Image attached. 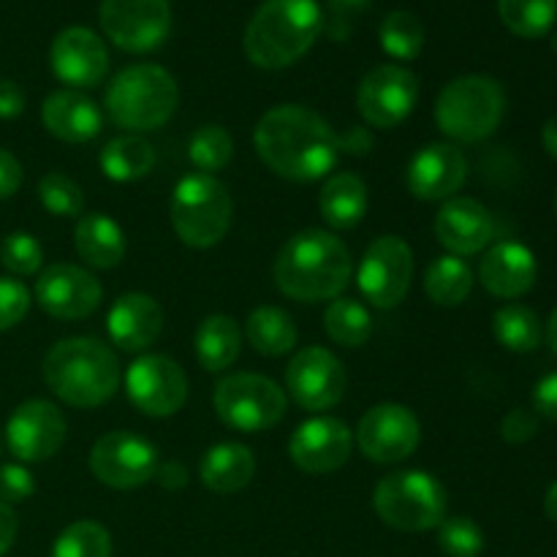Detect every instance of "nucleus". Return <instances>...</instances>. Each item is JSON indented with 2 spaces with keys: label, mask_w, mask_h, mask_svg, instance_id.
I'll use <instances>...</instances> for the list:
<instances>
[{
  "label": "nucleus",
  "mask_w": 557,
  "mask_h": 557,
  "mask_svg": "<svg viewBox=\"0 0 557 557\" xmlns=\"http://www.w3.org/2000/svg\"><path fill=\"white\" fill-rule=\"evenodd\" d=\"M44 250L33 234L27 232H11L9 237L0 243V264L11 272V275H36L41 270Z\"/></svg>",
  "instance_id": "41"
},
{
  "label": "nucleus",
  "mask_w": 557,
  "mask_h": 557,
  "mask_svg": "<svg viewBox=\"0 0 557 557\" xmlns=\"http://www.w3.org/2000/svg\"><path fill=\"white\" fill-rule=\"evenodd\" d=\"M504 25L520 38H542L557 20V0H498Z\"/></svg>",
  "instance_id": "35"
},
{
  "label": "nucleus",
  "mask_w": 557,
  "mask_h": 557,
  "mask_svg": "<svg viewBox=\"0 0 557 557\" xmlns=\"http://www.w3.org/2000/svg\"><path fill=\"white\" fill-rule=\"evenodd\" d=\"M103 177L114 183H136L156 169V147L136 134H123L107 141L98 156Z\"/></svg>",
  "instance_id": "30"
},
{
  "label": "nucleus",
  "mask_w": 557,
  "mask_h": 557,
  "mask_svg": "<svg viewBox=\"0 0 557 557\" xmlns=\"http://www.w3.org/2000/svg\"><path fill=\"white\" fill-rule=\"evenodd\" d=\"M413 277V253L406 239L386 234L373 239L357 270V286L375 308H397Z\"/></svg>",
  "instance_id": "11"
},
{
  "label": "nucleus",
  "mask_w": 557,
  "mask_h": 557,
  "mask_svg": "<svg viewBox=\"0 0 557 557\" xmlns=\"http://www.w3.org/2000/svg\"><path fill=\"white\" fill-rule=\"evenodd\" d=\"M49 63L52 74L74 90L98 87L109 71L107 44L90 27H65L54 36Z\"/></svg>",
  "instance_id": "20"
},
{
  "label": "nucleus",
  "mask_w": 557,
  "mask_h": 557,
  "mask_svg": "<svg viewBox=\"0 0 557 557\" xmlns=\"http://www.w3.org/2000/svg\"><path fill=\"white\" fill-rule=\"evenodd\" d=\"M473 292V270L460 256L444 253L424 270V294L441 308H457Z\"/></svg>",
  "instance_id": "31"
},
{
  "label": "nucleus",
  "mask_w": 557,
  "mask_h": 557,
  "mask_svg": "<svg viewBox=\"0 0 557 557\" xmlns=\"http://www.w3.org/2000/svg\"><path fill=\"white\" fill-rule=\"evenodd\" d=\"M199 476L207 490L218 495L239 493L250 484L256 476V457L245 444H234V441H223L207 449L205 460H201Z\"/></svg>",
  "instance_id": "27"
},
{
  "label": "nucleus",
  "mask_w": 557,
  "mask_h": 557,
  "mask_svg": "<svg viewBox=\"0 0 557 557\" xmlns=\"http://www.w3.org/2000/svg\"><path fill=\"white\" fill-rule=\"evenodd\" d=\"M544 511H547L549 520L557 525V482L547 490V498H544Z\"/></svg>",
  "instance_id": "53"
},
{
  "label": "nucleus",
  "mask_w": 557,
  "mask_h": 557,
  "mask_svg": "<svg viewBox=\"0 0 557 557\" xmlns=\"http://www.w3.org/2000/svg\"><path fill=\"white\" fill-rule=\"evenodd\" d=\"M194 348L201 368L210 373H221L237 362L239 351H243V332L232 315H207L196 330Z\"/></svg>",
  "instance_id": "29"
},
{
  "label": "nucleus",
  "mask_w": 557,
  "mask_h": 557,
  "mask_svg": "<svg viewBox=\"0 0 557 557\" xmlns=\"http://www.w3.org/2000/svg\"><path fill=\"white\" fill-rule=\"evenodd\" d=\"M324 330L337 346L359 348L373 335V319L370 310L357 299H332L324 313Z\"/></svg>",
  "instance_id": "34"
},
{
  "label": "nucleus",
  "mask_w": 557,
  "mask_h": 557,
  "mask_svg": "<svg viewBox=\"0 0 557 557\" xmlns=\"http://www.w3.org/2000/svg\"><path fill=\"white\" fill-rule=\"evenodd\" d=\"M109 337L128 354L147 351L163 330V310L150 294L128 292L117 297L107 315Z\"/></svg>",
  "instance_id": "24"
},
{
  "label": "nucleus",
  "mask_w": 557,
  "mask_h": 557,
  "mask_svg": "<svg viewBox=\"0 0 557 557\" xmlns=\"http://www.w3.org/2000/svg\"><path fill=\"white\" fill-rule=\"evenodd\" d=\"M74 245L79 259L96 270H114L125 259L123 228L103 212H87L76 218Z\"/></svg>",
  "instance_id": "26"
},
{
  "label": "nucleus",
  "mask_w": 557,
  "mask_h": 557,
  "mask_svg": "<svg viewBox=\"0 0 557 557\" xmlns=\"http://www.w3.org/2000/svg\"><path fill=\"white\" fill-rule=\"evenodd\" d=\"M533 411L547 417L549 422H557V370L544 375L533 389Z\"/></svg>",
  "instance_id": "46"
},
{
  "label": "nucleus",
  "mask_w": 557,
  "mask_h": 557,
  "mask_svg": "<svg viewBox=\"0 0 557 557\" xmlns=\"http://www.w3.org/2000/svg\"><path fill=\"white\" fill-rule=\"evenodd\" d=\"M555 52H557V36H555Z\"/></svg>",
  "instance_id": "56"
},
{
  "label": "nucleus",
  "mask_w": 557,
  "mask_h": 557,
  "mask_svg": "<svg viewBox=\"0 0 557 557\" xmlns=\"http://www.w3.org/2000/svg\"><path fill=\"white\" fill-rule=\"evenodd\" d=\"M493 332L495 341L511 354H531L544 341V326L539 315L531 308L517 302H509L495 310Z\"/></svg>",
  "instance_id": "33"
},
{
  "label": "nucleus",
  "mask_w": 557,
  "mask_h": 557,
  "mask_svg": "<svg viewBox=\"0 0 557 557\" xmlns=\"http://www.w3.org/2000/svg\"><path fill=\"white\" fill-rule=\"evenodd\" d=\"M319 210L337 232L354 228L368 212V185L354 172L332 174L319 194Z\"/></svg>",
  "instance_id": "28"
},
{
  "label": "nucleus",
  "mask_w": 557,
  "mask_h": 557,
  "mask_svg": "<svg viewBox=\"0 0 557 557\" xmlns=\"http://www.w3.org/2000/svg\"><path fill=\"white\" fill-rule=\"evenodd\" d=\"M52 557H112V536L92 520H76L54 539Z\"/></svg>",
  "instance_id": "38"
},
{
  "label": "nucleus",
  "mask_w": 557,
  "mask_h": 557,
  "mask_svg": "<svg viewBox=\"0 0 557 557\" xmlns=\"http://www.w3.org/2000/svg\"><path fill=\"white\" fill-rule=\"evenodd\" d=\"M16 531H20V520H16L14 509L0 500V557L11 549V544H14L16 539Z\"/></svg>",
  "instance_id": "49"
},
{
  "label": "nucleus",
  "mask_w": 557,
  "mask_h": 557,
  "mask_svg": "<svg viewBox=\"0 0 557 557\" xmlns=\"http://www.w3.org/2000/svg\"><path fill=\"white\" fill-rule=\"evenodd\" d=\"M169 218H172L174 234L188 248H212L226 237L232 226V196L215 174H185L172 194Z\"/></svg>",
  "instance_id": "7"
},
{
  "label": "nucleus",
  "mask_w": 557,
  "mask_h": 557,
  "mask_svg": "<svg viewBox=\"0 0 557 557\" xmlns=\"http://www.w3.org/2000/svg\"><path fill=\"white\" fill-rule=\"evenodd\" d=\"M536 433L539 417L536 411H528V408H515V411L506 413L504 422H500V435H504V441H509V444H525V441H531Z\"/></svg>",
  "instance_id": "45"
},
{
  "label": "nucleus",
  "mask_w": 557,
  "mask_h": 557,
  "mask_svg": "<svg viewBox=\"0 0 557 557\" xmlns=\"http://www.w3.org/2000/svg\"><path fill=\"white\" fill-rule=\"evenodd\" d=\"M98 22L103 36L131 54L152 52L172 30L169 0H101Z\"/></svg>",
  "instance_id": "10"
},
{
  "label": "nucleus",
  "mask_w": 557,
  "mask_h": 557,
  "mask_svg": "<svg viewBox=\"0 0 557 557\" xmlns=\"http://www.w3.org/2000/svg\"><path fill=\"white\" fill-rule=\"evenodd\" d=\"M354 451V433L343 419L313 417L294 430L288 457L299 471L310 476L332 473L348 462Z\"/></svg>",
  "instance_id": "19"
},
{
  "label": "nucleus",
  "mask_w": 557,
  "mask_h": 557,
  "mask_svg": "<svg viewBox=\"0 0 557 557\" xmlns=\"http://www.w3.org/2000/svg\"><path fill=\"white\" fill-rule=\"evenodd\" d=\"M542 145H544V150H547L549 156H553L557 161V114H555V117H549L547 123H544Z\"/></svg>",
  "instance_id": "52"
},
{
  "label": "nucleus",
  "mask_w": 557,
  "mask_h": 557,
  "mask_svg": "<svg viewBox=\"0 0 557 557\" xmlns=\"http://www.w3.org/2000/svg\"><path fill=\"white\" fill-rule=\"evenodd\" d=\"M435 237L451 256L482 253L495 237L493 212L471 196H451L435 215Z\"/></svg>",
  "instance_id": "22"
},
{
  "label": "nucleus",
  "mask_w": 557,
  "mask_h": 557,
  "mask_svg": "<svg viewBox=\"0 0 557 557\" xmlns=\"http://www.w3.org/2000/svg\"><path fill=\"white\" fill-rule=\"evenodd\" d=\"M419 101V79L403 65L384 63L362 76L357 90V109L373 128H397Z\"/></svg>",
  "instance_id": "14"
},
{
  "label": "nucleus",
  "mask_w": 557,
  "mask_h": 557,
  "mask_svg": "<svg viewBox=\"0 0 557 557\" xmlns=\"http://www.w3.org/2000/svg\"><path fill=\"white\" fill-rule=\"evenodd\" d=\"M506 112V92L500 82L484 74L451 79L435 101V123L455 141H482L498 131Z\"/></svg>",
  "instance_id": "6"
},
{
  "label": "nucleus",
  "mask_w": 557,
  "mask_h": 557,
  "mask_svg": "<svg viewBox=\"0 0 557 557\" xmlns=\"http://www.w3.org/2000/svg\"><path fill=\"white\" fill-rule=\"evenodd\" d=\"M422 441V428L411 408L397 403L373 406L354 433V444L373 462H403L417 451Z\"/></svg>",
  "instance_id": "15"
},
{
  "label": "nucleus",
  "mask_w": 557,
  "mask_h": 557,
  "mask_svg": "<svg viewBox=\"0 0 557 557\" xmlns=\"http://www.w3.org/2000/svg\"><path fill=\"white\" fill-rule=\"evenodd\" d=\"M65 441V417L49 400H27L5 424V444L20 462H44L60 451Z\"/></svg>",
  "instance_id": "17"
},
{
  "label": "nucleus",
  "mask_w": 557,
  "mask_h": 557,
  "mask_svg": "<svg viewBox=\"0 0 557 557\" xmlns=\"http://www.w3.org/2000/svg\"><path fill=\"white\" fill-rule=\"evenodd\" d=\"M547 343L549 348L557 354V308L553 310V315H549V324H547Z\"/></svg>",
  "instance_id": "54"
},
{
  "label": "nucleus",
  "mask_w": 557,
  "mask_h": 557,
  "mask_svg": "<svg viewBox=\"0 0 557 557\" xmlns=\"http://www.w3.org/2000/svg\"><path fill=\"white\" fill-rule=\"evenodd\" d=\"M438 547L446 557H479L484 553V533L468 517H446L438 525Z\"/></svg>",
  "instance_id": "40"
},
{
  "label": "nucleus",
  "mask_w": 557,
  "mask_h": 557,
  "mask_svg": "<svg viewBox=\"0 0 557 557\" xmlns=\"http://www.w3.org/2000/svg\"><path fill=\"white\" fill-rule=\"evenodd\" d=\"M370 3L373 0H330V25H326L330 38H335V41L348 38L357 16L368 11Z\"/></svg>",
  "instance_id": "44"
},
{
  "label": "nucleus",
  "mask_w": 557,
  "mask_h": 557,
  "mask_svg": "<svg viewBox=\"0 0 557 557\" xmlns=\"http://www.w3.org/2000/svg\"><path fill=\"white\" fill-rule=\"evenodd\" d=\"M180 103L177 79L156 63H136L120 71L103 92V109L117 128L141 134L156 131Z\"/></svg>",
  "instance_id": "5"
},
{
  "label": "nucleus",
  "mask_w": 557,
  "mask_h": 557,
  "mask_svg": "<svg viewBox=\"0 0 557 557\" xmlns=\"http://www.w3.org/2000/svg\"><path fill=\"white\" fill-rule=\"evenodd\" d=\"M22 185V163L0 147V199H11Z\"/></svg>",
  "instance_id": "47"
},
{
  "label": "nucleus",
  "mask_w": 557,
  "mask_h": 557,
  "mask_svg": "<svg viewBox=\"0 0 557 557\" xmlns=\"http://www.w3.org/2000/svg\"><path fill=\"white\" fill-rule=\"evenodd\" d=\"M44 381L74 408H98L112 400L123 381L117 354L96 337H69L44 357Z\"/></svg>",
  "instance_id": "3"
},
{
  "label": "nucleus",
  "mask_w": 557,
  "mask_h": 557,
  "mask_svg": "<svg viewBox=\"0 0 557 557\" xmlns=\"http://www.w3.org/2000/svg\"><path fill=\"white\" fill-rule=\"evenodd\" d=\"M337 139H341V150L348 152H368L373 147V139L362 128H351L346 136H337Z\"/></svg>",
  "instance_id": "51"
},
{
  "label": "nucleus",
  "mask_w": 557,
  "mask_h": 557,
  "mask_svg": "<svg viewBox=\"0 0 557 557\" xmlns=\"http://www.w3.org/2000/svg\"><path fill=\"white\" fill-rule=\"evenodd\" d=\"M234 156V139L223 125L207 123L194 131L188 141V158L201 174H215L228 166Z\"/></svg>",
  "instance_id": "37"
},
{
  "label": "nucleus",
  "mask_w": 557,
  "mask_h": 557,
  "mask_svg": "<svg viewBox=\"0 0 557 557\" xmlns=\"http://www.w3.org/2000/svg\"><path fill=\"white\" fill-rule=\"evenodd\" d=\"M346 368L332 351L308 346L286 368V389L305 411H330L346 395Z\"/></svg>",
  "instance_id": "16"
},
{
  "label": "nucleus",
  "mask_w": 557,
  "mask_h": 557,
  "mask_svg": "<svg viewBox=\"0 0 557 557\" xmlns=\"http://www.w3.org/2000/svg\"><path fill=\"white\" fill-rule=\"evenodd\" d=\"M25 112V92L16 82L0 79V117L14 120Z\"/></svg>",
  "instance_id": "48"
},
{
  "label": "nucleus",
  "mask_w": 557,
  "mask_h": 557,
  "mask_svg": "<svg viewBox=\"0 0 557 557\" xmlns=\"http://www.w3.org/2000/svg\"><path fill=\"white\" fill-rule=\"evenodd\" d=\"M253 145L277 177L313 183L326 177L341 158V139L319 112L299 103H281L259 120Z\"/></svg>",
  "instance_id": "1"
},
{
  "label": "nucleus",
  "mask_w": 557,
  "mask_h": 557,
  "mask_svg": "<svg viewBox=\"0 0 557 557\" xmlns=\"http://www.w3.org/2000/svg\"><path fill=\"white\" fill-rule=\"evenodd\" d=\"M38 199L58 218H79L85 210L82 188L63 172H49L38 180Z\"/></svg>",
  "instance_id": "39"
},
{
  "label": "nucleus",
  "mask_w": 557,
  "mask_h": 557,
  "mask_svg": "<svg viewBox=\"0 0 557 557\" xmlns=\"http://www.w3.org/2000/svg\"><path fill=\"white\" fill-rule=\"evenodd\" d=\"M156 479L161 487H169V490H177V487H185V482H188V471H185L180 462H166V466H158L156 468Z\"/></svg>",
  "instance_id": "50"
},
{
  "label": "nucleus",
  "mask_w": 557,
  "mask_h": 557,
  "mask_svg": "<svg viewBox=\"0 0 557 557\" xmlns=\"http://www.w3.org/2000/svg\"><path fill=\"white\" fill-rule=\"evenodd\" d=\"M446 490L424 471H395L373 493L375 515L395 531L422 533L446 520Z\"/></svg>",
  "instance_id": "8"
},
{
  "label": "nucleus",
  "mask_w": 557,
  "mask_h": 557,
  "mask_svg": "<svg viewBox=\"0 0 557 557\" xmlns=\"http://www.w3.org/2000/svg\"><path fill=\"white\" fill-rule=\"evenodd\" d=\"M0 449H3V438H0Z\"/></svg>",
  "instance_id": "57"
},
{
  "label": "nucleus",
  "mask_w": 557,
  "mask_h": 557,
  "mask_svg": "<svg viewBox=\"0 0 557 557\" xmlns=\"http://www.w3.org/2000/svg\"><path fill=\"white\" fill-rule=\"evenodd\" d=\"M125 392L145 417H172L188 400V375L174 359L145 354L125 370Z\"/></svg>",
  "instance_id": "13"
},
{
  "label": "nucleus",
  "mask_w": 557,
  "mask_h": 557,
  "mask_svg": "<svg viewBox=\"0 0 557 557\" xmlns=\"http://www.w3.org/2000/svg\"><path fill=\"white\" fill-rule=\"evenodd\" d=\"M468 180V161L449 141L424 145L406 169V185L419 201H449Z\"/></svg>",
  "instance_id": "21"
},
{
  "label": "nucleus",
  "mask_w": 557,
  "mask_h": 557,
  "mask_svg": "<svg viewBox=\"0 0 557 557\" xmlns=\"http://www.w3.org/2000/svg\"><path fill=\"white\" fill-rule=\"evenodd\" d=\"M245 335H248L253 351H259L261 357H283L297 346L294 319L283 308H270V305H261L248 315Z\"/></svg>",
  "instance_id": "32"
},
{
  "label": "nucleus",
  "mask_w": 557,
  "mask_h": 557,
  "mask_svg": "<svg viewBox=\"0 0 557 557\" xmlns=\"http://www.w3.org/2000/svg\"><path fill=\"white\" fill-rule=\"evenodd\" d=\"M381 49L392 54L395 60H413L422 54L424 49V25L417 14L411 11H392L386 20L381 22L379 30Z\"/></svg>",
  "instance_id": "36"
},
{
  "label": "nucleus",
  "mask_w": 557,
  "mask_h": 557,
  "mask_svg": "<svg viewBox=\"0 0 557 557\" xmlns=\"http://www.w3.org/2000/svg\"><path fill=\"white\" fill-rule=\"evenodd\" d=\"M324 30L315 0H264L245 27V54L264 71H281L310 52Z\"/></svg>",
  "instance_id": "4"
},
{
  "label": "nucleus",
  "mask_w": 557,
  "mask_h": 557,
  "mask_svg": "<svg viewBox=\"0 0 557 557\" xmlns=\"http://www.w3.org/2000/svg\"><path fill=\"white\" fill-rule=\"evenodd\" d=\"M218 419L237 433H264L286 417V392L259 373H234L212 395Z\"/></svg>",
  "instance_id": "9"
},
{
  "label": "nucleus",
  "mask_w": 557,
  "mask_h": 557,
  "mask_svg": "<svg viewBox=\"0 0 557 557\" xmlns=\"http://www.w3.org/2000/svg\"><path fill=\"white\" fill-rule=\"evenodd\" d=\"M44 128L60 141L82 145L101 134L103 114L92 98L79 90H54L41 107Z\"/></svg>",
  "instance_id": "25"
},
{
  "label": "nucleus",
  "mask_w": 557,
  "mask_h": 557,
  "mask_svg": "<svg viewBox=\"0 0 557 557\" xmlns=\"http://www.w3.org/2000/svg\"><path fill=\"white\" fill-rule=\"evenodd\" d=\"M33 490H36V482L25 466H20V462L0 466V500L3 504H22V500L30 498Z\"/></svg>",
  "instance_id": "43"
},
{
  "label": "nucleus",
  "mask_w": 557,
  "mask_h": 557,
  "mask_svg": "<svg viewBox=\"0 0 557 557\" xmlns=\"http://www.w3.org/2000/svg\"><path fill=\"white\" fill-rule=\"evenodd\" d=\"M539 261L533 250L522 243L493 245L479 264V281L493 297L517 299L536 286Z\"/></svg>",
  "instance_id": "23"
},
{
  "label": "nucleus",
  "mask_w": 557,
  "mask_h": 557,
  "mask_svg": "<svg viewBox=\"0 0 557 557\" xmlns=\"http://www.w3.org/2000/svg\"><path fill=\"white\" fill-rule=\"evenodd\" d=\"M351 253L341 237L324 228H305L286 239L272 275L286 297L299 302H324L341 297L351 281Z\"/></svg>",
  "instance_id": "2"
},
{
  "label": "nucleus",
  "mask_w": 557,
  "mask_h": 557,
  "mask_svg": "<svg viewBox=\"0 0 557 557\" xmlns=\"http://www.w3.org/2000/svg\"><path fill=\"white\" fill-rule=\"evenodd\" d=\"M555 212H557V194H555Z\"/></svg>",
  "instance_id": "55"
},
{
  "label": "nucleus",
  "mask_w": 557,
  "mask_h": 557,
  "mask_svg": "<svg viewBox=\"0 0 557 557\" xmlns=\"http://www.w3.org/2000/svg\"><path fill=\"white\" fill-rule=\"evenodd\" d=\"M101 294L103 288L98 277L76 264L47 267L36 281L38 308L52 315V319H87L101 305Z\"/></svg>",
  "instance_id": "18"
},
{
  "label": "nucleus",
  "mask_w": 557,
  "mask_h": 557,
  "mask_svg": "<svg viewBox=\"0 0 557 557\" xmlns=\"http://www.w3.org/2000/svg\"><path fill=\"white\" fill-rule=\"evenodd\" d=\"M158 468V449L141 435L114 430L101 435L90 449V471L112 490H136L152 482Z\"/></svg>",
  "instance_id": "12"
},
{
  "label": "nucleus",
  "mask_w": 557,
  "mask_h": 557,
  "mask_svg": "<svg viewBox=\"0 0 557 557\" xmlns=\"http://www.w3.org/2000/svg\"><path fill=\"white\" fill-rule=\"evenodd\" d=\"M30 310V292L14 277H0V332L20 324Z\"/></svg>",
  "instance_id": "42"
}]
</instances>
